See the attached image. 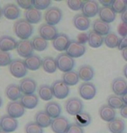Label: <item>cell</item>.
Listing matches in <instances>:
<instances>
[{
    "label": "cell",
    "mask_w": 127,
    "mask_h": 133,
    "mask_svg": "<svg viewBox=\"0 0 127 133\" xmlns=\"http://www.w3.org/2000/svg\"><path fill=\"white\" fill-rule=\"evenodd\" d=\"M13 30L18 38L21 40H29V38L32 36L34 28L32 24H30L25 19H18L14 23Z\"/></svg>",
    "instance_id": "obj_1"
},
{
    "label": "cell",
    "mask_w": 127,
    "mask_h": 133,
    "mask_svg": "<svg viewBox=\"0 0 127 133\" xmlns=\"http://www.w3.org/2000/svg\"><path fill=\"white\" fill-rule=\"evenodd\" d=\"M57 68L63 73L73 71V68L75 66V62L73 58L69 56L67 53H61L55 58Z\"/></svg>",
    "instance_id": "obj_2"
},
{
    "label": "cell",
    "mask_w": 127,
    "mask_h": 133,
    "mask_svg": "<svg viewBox=\"0 0 127 133\" xmlns=\"http://www.w3.org/2000/svg\"><path fill=\"white\" fill-rule=\"evenodd\" d=\"M10 73L15 78H23L28 73V69L26 68L24 61L21 59L13 60L9 66Z\"/></svg>",
    "instance_id": "obj_3"
},
{
    "label": "cell",
    "mask_w": 127,
    "mask_h": 133,
    "mask_svg": "<svg viewBox=\"0 0 127 133\" xmlns=\"http://www.w3.org/2000/svg\"><path fill=\"white\" fill-rule=\"evenodd\" d=\"M51 88L54 97L58 99H63L69 94V87L62 79H57L51 85Z\"/></svg>",
    "instance_id": "obj_4"
},
{
    "label": "cell",
    "mask_w": 127,
    "mask_h": 133,
    "mask_svg": "<svg viewBox=\"0 0 127 133\" xmlns=\"http://www.w3.org/2000/svg\"><path fill=\"white\" fill-rule=\"evenodd\" d=\"M83 102L79 98H70L66 101V111L71 116H76L83 111Z\"/></svg>",
    "instance_id": "obj_5"
},
{
    "label": "cell",
    "mask_w": 127,
    "mask_h": 133,
    "mask_svg": "<svg viewBox=\"0 0 127 133\" xmlns=\"http://www.w3.org/2000/svg\"><path fill=\"white\" fill-rule=\"evenodd\" d=\"M62 18V11L58 7H50L49 8L44 14V19L46 23L49 25L55 26L60 23Z\"/></svg>",
    "instance_id": "obj_6"
},
{
    "label": "cell",
    "mask_w": 127,
    "mask_h": 133,
    "mask_svg": "<svg viewBox=\"0 0 127 133\" xmlns=\"http://www.w3.org/2000/svg\"><path fill=\"white\" fill-rule=\"evenodd\" d=\"M17 53L18 55L23 58H28L34 55V48L32 45V42L30 40H21V41L17 42Z\"/></svg>",
    "instance_id": "obj_7"
},
{
    "label": "cell",
    "mask_w": 127,
    "mask_h": 133,
    "mask_svg": "<svg viewBox=\"0 0 127 133\" xmlns=\"http://www.w3.org/2000/svg\"><path fill=\"white\" fill-rule=\"evenodd\" d=\"M86 46L78 41H70L66 53L72 58H79L86 53Z\"/></svg>",
    "instance_id": "obj_8"
},
{
    "label": "cell",
    "mask_w": 127,
    "mask_h": 133,
    "mask_svg": "<svg viewBox=\"0 0 127 133\" xmlns=\"http://www.w3.org/2000/svg\"><path fill=\"white\" fill-rule=\"evenodd\" d=\"M7 115L13 118H19L25 113V108L18 101H10L6 106Z\"/></svg>",
    "instance_id": "obj_9"
},
{
    "label": "cell",
    "mask_w": 127,
    "mask_h": 133,
    "mask_svg": "<svg viewBox=\"0 0 127 133\" xmlns=\"http://www.w3.org/2000/svg\"><path fill=\"white\" fill-rule=\"evenodd\" d=\"M79 94L86 100L93 99L96 95V87L91 82H83L79 87Z\"/></svg>",
    "instance_id": "obj_10"
},
{
    "label": "cell",
    "mask_w": 127,
    "mask_h": 133,
    "mask_svg": "<svg viewBox=\"0 0 127 133\" xmlns=\"http://www.w3.org/2000/svg\"><path fill=\"white\" fill-rule=\"evenodd\" d=\"M38 32L39 36L46 41H53L59 34L55 26L49 25L46 23L40 25V27L38 28Z\"/></svg>",
    "instance_id": "obj_11"
},
{
    "label": "cell",
    "mask_w": 127,
    "mask_h": 133,
    "mask_svg": "<svg viewBox=\"0 0 127 133\" xmlns=\"http://www.w3.org/2000/svg\"><path fill=\"white\" fill-rule=\"evenodd\" d=\"M69 125L68 119L63 116H60L53 119L50 127L54 133H66Z\"/></svg>",
    "instance_id": "obj_12"
},
{
    "label": "cell",
    "mask_w": 127,
    "mask_h": 133,
    "mask_svg": "<svg viewBox=\"0 0 127 133\" xmlns=\"http://www.w3.org/2000/svg\"><path fill=\"white\" fill-rule=\"evenodd\" d=\"M18 121L9 115H4L0 118V128L1 131L10 133L15 131L17 129Z\"/></svg>",
    "instance_id": "obj_13"
},
{
    "label": "cell",
    "mask_w": 127,
    "mask_h": 133,
    "mask_svg": "<svg viewBox=\"0 0 127 133\" xmlns=\"http://www.w3.org/2000/svg\"><path fill=\"white\" fill-rule=\"evenodd\" d=\"M21 11L17 4L9 3L3 7V16L8 20H18Z\"/></svg>",
    "instance_id": "obj_14"
},
{
    "label": "cell",
    "mask_w": 127,
    "mask_h": 133,
    "mask_svg": "<svg viewBox=\"0 0 127 133\" xmlns=\"http://www.w3.org/2000/svg\"><path fill=\"white\" fill-rule=\"evenodd\" d=\"M70 43V40L67 35L64 33H60L57 35V36L53 40V47L57 51L62 52L66 51Z\"/></svg>",
    "instance_id": "obj_15"
},
{
    "label": "cell",
    "mask_w": 127,
    "mask_h": 133,
    "mask_svg": "<svg viewBox=\"0 0 127 133\" xmlns=\"http://www.w3.org/2000/svg\"><path fill=\"white\" fill-rule=\"evenodd\" d=\"M99 3L97 1H85L81 11L86 17H93L97 14H99Z\"/></svg>",
    "instance_id": "obj_16"
},
{
    "label": "cell",
    "mask_w": 127,
    "mask_h": 133,
    "mask_svg": "<svg viewBox=\"0 0 127 133\" xmlns=\"http://www.w3.org/2000/svg\"><path fill=\"white\" fill-rule=\"evenodd\" d=\"M36 82L33 79L25 77L21 79L19 83V87L23 94H34L36 89Z\"/></svg>",
    "instance_id": "obj_17"
},
{
    "label": "cell",
    "mask_w": 127,
    "mask_h": 133,
    "mask_svg": "<svg viewBox=\"0 0 127 133\" xmlns=\"http://www.w3.org/2000/svg\"><path fill=\"white\" fill-rule=\"evenodd\" d=\"M112 89L115 95L123 96L127 92V81L122 77H118L112 82Z\"/></svg>",
    "instance_id": "obj_18"
},
{
    "label": "cell",
    "mask_w": 127,
    "mask_h": 133,
    "mask_svg": "<svg viewBox=\"0 0 127 133\" xmlns=\"http://www.w3.org/2000/svg\"><path fill=\"white\" fill-rule=\"evenodd\" d=\"M5 96L7 99H9L10 101H17V99H21L22 95V92L19 87V85L17 84H9L5 88Z\"/></svg>",
    "instance_id": "obj_19"
},
{
    "label": "cell",
    "mask_w": 127,
    "mask_h": 133,
    "mask_svg": "<svg viewBox=\"0 0 127 133\" xmlns=\"http://www.w3.org/2000/svg\"><path fill=\"white\" fill-rule=\"evenodd\" d=\"M17 42L10 36H0V50L4 52H9L17 48Z\"/></svg>",
    "instance_id": "obj_20"
},
{
    "label": "cell",
    "mask_w": 127,
    "mask_h": 133,
    "mask_svg": "<svg viewBox=\"0 0 127 133\" xmlns=\"http://www.w3.org/2000/svg\"><path fill=\"white\" fill-rule=\"evenodd\" d=\"M73 23L75 27L79 30L85 31L88 30L90 27V20L88 17L84 16L82 13L81 14H76L73 18Z\"/></svg>",
    "instance_id": "obj_21"
},
{
    "label": "cell",
    "mask_w": 127,
    "mask_h": 133,
    "mask_svg": "<svg viewBox=\"0 0 127 133\" xmlns=\"http://www.w3.org/2000/svg\"><path fill=\"white\" fill-rule=\"evenodd\" d=\"M20 102L25 109L31 110V109H34L37 106L39 99L35 94H27V95L23 94V96L21 97V99H20Z\"/></svg>",
    "instance_id": "obj_22"
},
{
    "label": "cell",
    "mask_w": 127,
    "mask_h": 133,
    "mask_svg": "<svg viewBox=\"0 0 127 133\" xmlns=\"http://www.w3.org/2000/svg\"><path fill=\"white\" fill-rule=\"evenodd\" d=\"M99 17L103 22L110 23L113 22L116 18V13L112 10V7H105L102 6L99 8Z\"/></svg>",
    "instance_id": "obj_23"
},
{
    "label": "cell",
    "mask_w": 127,
    "mask_h": 133,
    "mask_svg": "<svg viewBox=\"0 0 127 133\" xmlns=\"http://www.w3.org/2000/svg\"><path fill=\"white\" fill-rule=\"evenodd\" d=\"M52 120L53 119L45 111H39L35 115V122L42 129L51 125Z\"/></svg>",
    "instance_id": "obj_24"
},
{
    "label": "cell",
    "mask_w": 127,
    "mask_h": 133,
    "mask_svg": "<svg viewBox=\"0 0 127 133\" xmlns=\"http://www.w3.org/2000/svg\"><path fill=\"white\" fill-rule=\"evenodd\" d=\"M99 114L100 118H101L102 120L108 122V123L116 118L115 110L108 105H102L101 107L99 108Z\"/></svg>",
    "instance_id": "obj_25"
},
{
    "label": "cell",
    "mask_w": 127,
    "mask_h": 133,
    "mask_svg": "<svg viewBox=\"0 0 127 133\" xmlns=\"http://www.w3.org/2000/svg\"><path fill=\"white\" fill-rule=\"evenodd\" d=\"M45 111L49 114L51 118H56L60 117L61 113H62V106L59 103L50 101L45 105Z\"/></svg>",
    "instance_id": "obj_26"
},
{
    "label": "cell",
    "mask_w": 127,
    "mask_h": 133,
    "mask_svg": "<svg viewBox=\"0 0 127 133\" xmlns=\"http://www.w3.org/2000/svg\"><path fill=\"white\" fill-rule=\"evenodd\" d=\"M92 29H93V30L95 32L101 35L102 36H106L107 35L110 33L111 26L109 23L103 22L102 20H100L99 18V19H96L92 23Z\"/></svg>",
    "instance_id": "obj_27"
},
{
    "label": "cell",
    "mask_w": 127,
    "mask_h": 133,
    "mask_svg": "<svg viewBox=\"0 0 127 133\" xmlns=\"http://www.w3.org/2000/svg\"><path fill=\"white\" fill-rule=\"evenodd\" d=\"M24 17L25 20L28 21L30 24H36L42 20V13L40 10L31 8V9L25 10L24 11Z\"/></svg>",
    "instance_id": "obj_28"
},
{
    "label": "cell",
    "mask_w": 127,
    "mask_h": 133,
    "mask_svg": "<svg viewBox=\"0 0 127 133\" xmlns=\"http://www.w3.org/2000/svg\"><path fill=\"white\" fill-rule=\"evenodd\" d=\"M24 63L28 70L36 71L38 70L40 68V66H42V60L41 59V57L39 55H32L31 56L26 58L24 60Z\"/></svg>",
    "instance_id": "obj_29"
},
{
    "label": "cell",
    "mask_w": 127,
    "mask_h": 133,
    "mask_svg": "<svg viewBox=\"0 0 127 133\" xmlns=\"http://www.w3.org/2000/svg\"><path fill=\"white\" fill-rule=\"evenodd\" d=\"M105 38L101 35L98 34L97 32L92 30H90L87 34V42L89 43V46L92 48H99L104 43Z\"/></svg>",
    "instance_id": "obj_30"
},
{
    "label": "cell",
    "mask_w": 127,
    "mask_h": 133,
    "mask_svg": "<svg viewBox=\"0 0 127 133\" xmlns=\"http://www.w3.org/2000/svg\"><path fill=\"white\" fill-rule=\"evenodd\" d=\"M78 75L85 82H89L94 76V70L91 66L83 65L78 70Z\"/></svg>",
    "instance_id": "obj_31"
},
{
    "label": "cell",
    "mask_w": 127,
    "mask_h": 133,
    "mask_svg": "<svg viewBox=\"0 0 127 133\" xmlns=\"http://www.w3.org/2000/svg\"><path fill=\"white\" fill-rule=\"evenodd\" d=\"M107 127L112 133H124L125 130V123L121 118H115L108 123Z\"/></svg>",
    "instance_id": "obj_32"
},
{
    "label": "cell",
    "mask_w": 127,
    "mask_h": 133,
    "mask_svg": "<svg viewBox=\"0 0 127 133\" xmlns=\"http://www.w3.org/2000/svg\"><path fill=\"white\" fill-rule=\"evenodd\" d=\"M43 70L48 74H53L56 71L57 65L55 59H54L51 56H46L42 59V64Z\"/></svg>",
    "instance_id": "obj_33"
},
{
    "label": "cell",
    "mask_w": 127,
    "mask_h": 133,
    "mask_svg": "<svg viewBox=\"0 0 127 133\" xmlns=\"http://www.w3.org/2000/svg\"><path fill=\"white\" fill-rule=\"evenodd\" d=\"M38 95L40 99L44 101H49L53 99L54 94H53L51 86L47 84H43L40 86L38 89Z\"/></svg>",
    "instance_id": "obj_34"
},
{
    "label": "cell",
    "mask_w": 127,
    "mask_h": 133,
    "mask_svg": "<svg viewBox=\"0 0 127 133\" xmlns=\"http://www.w3.org/2000/svg\"><path fill=\"white\" fill-rule=\"evenodd\" d=\"M62 81L65 82L66 84L69 86H75L78 84L79 81H80V77L78 75V73L75 71H70L68 73L63 74L62 75Z\"/></svg>",
    "instance_id": "obj_35"
},
{
    "label": "cell",
    "mask_w": 127,
    "mask_h": 133,
    "mask_svg": "<svg viewBox=\"0 0 127 133\" xmlns=\"http://www.w3.org/2000/svg\"><path fill=\"white\" fill-rule=\"evenodd\" d=\"M75 122L79 126L84 128V127L88 126L91 124L92 117L86 111H81V113L75 116Z\"/></svg>",
    "instance_id": "obj_36"
},
{
    "label": "cell",
    "mask_w": 127,
    "mask_h": 133,
    "mask_svg": "<svg viewBox=\"0 0 127 133\" xmlns=\"http://www.w3.org/2000/svg\"><path fill=\"white\" fill-rule=\"evenodd\" d=\"M31 42H32L33 48L36 51L38 52L44 51L48 48V41H46V40L43 39L40 36H33L32 40H31Z\"/></svg>",
    "instance_id": "obj_37"
},
{
    "label": "cell",
    "mask_w": 127,
    "mask_h": 133,
    "mask_svg": "<svg viewBox=\"0 0 127 133\" xmlns=\"http://www.w3.org/2000/svg\"><path fill=\"white\" fill-rule=\"evenodd\" d=\"M120 39L115 33H109L105 37L104 43L106 45L108 48L114 49V48L118 47Z\"/></svg>",
    "instance_id": "obj_38"
},
{
    "label": "cell",
    "mask_w": 127,
    "mask_h": 133,
    "mask_svg": "<svg viewBox=\"0 0 127 133\" xmlns=\"http://www.w3.org/2000/svg\"><path fill=\"white\" fill-rule=\"evenodd\" d=\"M107 105L111 106L112 108L115 109H121L125 105L122 98L117 95H110L107 99Z\"/></svg>",
    "instance_id": "obj_39"
},
{
    "label": "cell",
    "mask_w": 127,
    "mask_h": 133,
    "mask_svg": "<svg viewBox=\"0 0 127 133\" xmlns=\"http://www.w3.org/2000/svg\"><path fill=\"white\" fill-rule=\"evenodd\" d=\"M111 7L112 8L115 13H121L122 14L127 8L126 1H125V0H115V1H113Z\"/></svg>",
    "instance_id": "obj_40"
},
{
    "label": "cell",
    "mask_w": 127,
    "mask_h": 133,
    "mask_svg": "<svg viewBox=\"0 0 127 133\" xmlns=\"http://www.w3.org/2000/svg\"><path fill=\"white\" fill-rule=\"evenodd\" d=\"M25 133H43V129L36 122H29L24 127Z\"/></svg>",
    "instance_id": "obj_41"
},
{
    "label": "cell",
    "mask_w": 127,
    "mask_h": 133,
    "mask_svg": "<svg viewBox=\"0 0 127 133\" xmlns=\"http://www.w3.org/2000/svg\"><path fill=\"white\" fill-rule=\"evenodd\" d=\"M52 2L49 0H34L33 1V7L38 10H48L51 5Z\"/></svg>",
    "instance_id": "obj_42"
},
{
    "label": "cell",
    "mask_w": 127,
    "mask_h": 133,
    "mask_svg": "<svg viewBox=\"0 0 127 133\" xmlns=\"http://www.w3.org/2000/svg\"><path fill=\"white\" fill-rule=\"evenodd\" d=\"M12 61L11 55L9 52H4L0 50V66H10Z\"/></svg>",
    "instance_id": "obj_43"
},
{
    "label": "cell",
    "mask_w": 127,
    "mask_h": 133,
    "mask_svg": "<svg viewBox=\"0 0 127 133\" xmlns=\"http://www.w3.org/2000/svg\"><path fill=\"white\" fill-rule=\"evenodd\" d=\"M68 6L69 7L70 10H79L82 9V6L84 4L83 1H80V0H69L67 2Z\"/></svg>",
    "instance_id": "obj_44"
},
{
    "label": "cell",
    "mask_w": 127,
    "mask_h": 133,
    "mask_svg": "<svg viewBox=\"0 0 127 133\" xmlns=\"http://www.w3.org/2000/svg\"><path fill=\"white\" fill-rule=\"evenodd\" d=\"M17 5L23 10H28L33 8V1L32 0H19L17 1Z\"/></svg>",
    "instance_id": "obj_45"
},
{
    "label": "cell",
    "mask_w": 127,
    "mask_h": 133,
    "mask_svg": "<svg viewBox=\"0 0 127 133\" xmlns=\"http://www.w3.org/2000/svg\"><path fill=\"white\" fill-rule=\"evenodd\" d=\"M66 133H84V129L82 127L79 126L76 123H73L70 124Z\"/></svg>",
    "instance_id": "obj_46"
},
{
    "label": "cell",
    "mask_w": 127,
    "mask_h": 133,
    "mask_svg": "<svg viewBox=\"0 0 127 133\" xmlns=\"http://www.w3.org/2000/svg\"><path fill=\"white\" fill-rule=\"evenodd\" d=\"M126 47H127V36H125L120 39L119 44H118V49L123 50Z\"/></svg>",
    "instance_id": "obj_47"
},
{
    "label": "cell",
    "mask_w": 127,
    "mask_h": 133,
    "mask_svg": "<svg viewBox=\"0 0 127 133\" xmlns=\"http://www.w3.org/2000/svg\"><path fill=\"white\" fill-rule=\"evenodd\" d=\"M120 115L123 117V118H127V105H124V106L120 109Z\"/></svg>",
    "instance_id": "obj_48"
},
{
    "label": "cell",
    "mask_w": 127,
    "mask_h": 133,
    "mask_svg": "<svg viewBox=\"0 0 127 133\" xmlns=\"http://www.w3.org/2000/svg\"><path fill=\"white\" fill-rule=\"evenodd\" d=\"M120 18H121V21H122V23L124 24H127V8L125 9V11L121 14Z\"/></svg>",
    "instance_id": "obj_49"
},
{
    "label": "cell",
    "mask_w": 127,
    "mask_h": 133,
    "mask_svg": "<svg viewBox=\"0 0 127 133\" xmlns=\"http://www.w3.org/2000/svg\"><path fill=\"white\" fill-rule=\"evenodd\" d=\"M99 3L103 5V6H105V7H111V6H112L113 1H112V0H107V1L101 0V1H99Z\"/></svg>",
    "instance_id": "obj_50"
},
{
    "label": "cell",
    "mask_w": 127,
    "mask_h": 133,
    "mask_svg": "<svg viewBox=\"0 0 127 133\" xmlns=\"http://www.w3.org/2000/svg\"><path fill=\"white\" fill-rule=\"evenodd\" d=\"M122 56L124 58V60L127 62V47L125 48V49L122 50Z\"/></svg>",
    "instance_id": "obj_51"
},
{
    "label": "cell",
    "mask_w": 127,
    "mask_h": 133,
    "mask_svg": "<svg viewBox=\"0 0 127 133\" xmlns=\"http://www.w3.org/2000/svg\"><path fill=\"white\" fill-rule=\"evenodd\" d=\"M122 99L124 101V103H125V105H127V92L122 96Z\"/></svg>",
    "instance_id": "obj_52"
},
{
    "label": "cell",
    "mask_w": 127,
    "mask_h": 133,
    "mask_svg": "<svg viewBox=\"0 0 127 133\" xmlns=\"http://www.w3.org/2000/svg\"><path fill=\"white\" fill-rule=\"evenodd\" d=\"M123 72H124V75H125V77H126V79H127V64L124 66Z\"/></svg>",
    "instance_id": "obj_53"
},
{
    "label": "cell",
    "mask_w": 127,
    "mask_h": 133,
    "mask_svg": "<svg viewBox=\"0 0 127 133\" xmlns=\"http://www.w3.org/2000/svg\"><path fill=\"white\" fill-rule=\"evenodd\" d=\"M2 16H3V8L0 7V18H1Z\"/></svg>",
    "instance_id": "obj_54"
},
{
    "label": "cell",
    "mask_w": 127,
    "mask_h": 133,
    "mask_svg": "<svg viewBox=\"0 0 127 133\" xmlns=\"http://www.w3.org/2000/svg\"><path fill=\"white\" fill-rule=\"evenodd\" d=\"M2 105H3V99H2V98L0 97V107L2 106Z\"/></svg>",
    "instance_id": "obj_55"
},
{
    "label": "cell",
    "mask_w": 127,
    "mask_h": 133,
    "mask_svg": "<svg viewBox=\"0 0 127 133\" xmlns=\"http://www.w3.org/2000/svg\"><path fill=\"white\" fill-rule=\"evenodd\" d=\"M0 133H7V132H4V131H0Z\"/></svg>",
    "instance_id": "obj_56"
},
{
    "label": "cell",
    "mask_w": 127,
    "mask_h": 133,
    "mask_svg": "<svg viewBox=\"0 0 127 133\" xmlns=\"http://www.w3.org/2000/svg\"><path fill=\"white\" fill-rule=\"evenodd\" d=\"M0 131H1V128H0Z\"/></svg>",
    "instance_id": "obj_57"
},
{
    "label": "cell",
    "mask_w": 127,
    "mask_h": 133,
    "mask_svg": "<svg viewBox=\"0 0 127 133\" xmlns=\"http://www.w3.org/2000/svg\"><path fill=\"white\" fill-rule=\"evenodd\" d=\"M126 4H127V1H126Z\"/></svg>",
    "instance_id": "obj_58"
}]
</instances>
